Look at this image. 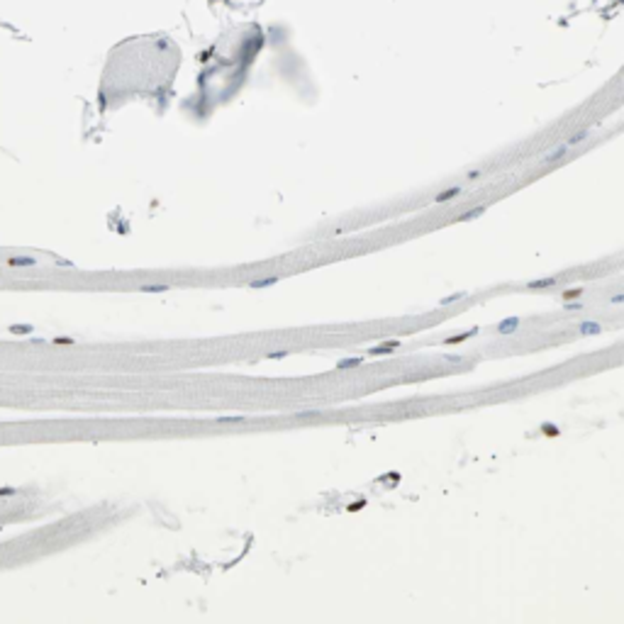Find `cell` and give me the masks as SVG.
Returning a JSON list of instances; mask_svg holds the SVG:
<instances>
[{"mask_svg": "<svg viewBox=\"0 0 624 624\" xmlns=\"http://www.w3.org/2000/svg\"><path fill=\"white\" fill-rule=\"evenodd\" d=\"M397 346H400V341L390 339V341H385V344H378V346H371V349H368V354H371V356H390V354L395 351Z\"/></svg>", "mask_w": 624, "mask_h": 624, "instance_id": "obj_3", "label": "cell"}, {"mask_svg": "<svg viewBox=\"0 0 624 624\" xmlns=\"http://www.w3.org/2000/svg\"><path fill=\"white\" fill-rule=\"evenodd\" d=\"M480 176H483V171H480V169H471L468 173H466V178H468V181H478Z\"/></svg>", "mask_w": 624, "mask_h": 624, "instance_id": "obj_22", "label": "cell"}, {"mask_svg": "<svg viewBox=\"0 0 624 624\" xmlns=\"http://www.w3.org/2000/svg\"><path fill=\"white\" fill-rule=\"evenodd\" d=\"M35 264H37V259H30V256H22V259L13 256L10 259V266H35Z\"/></svg>", "mask_w": 624, "mask_h": 624, "instance_id": "obj_14", "label": "cell"}, {"mask_svg": "<svg viewBox=\"0 0 624 624\" xmlns=\"http://www.w3.org/2000/svg\"><path fill=\"white\" fill-rule=\"evenodd\" d=\"M288 356V351H271V354H266V359L268 361H281Z\"/></svg>", "mask_w": 624, "mask_h": 624, "instance_id": "obj_20", "label": "cell"}, {"mask_svg": "<svg viewBox=\"0 0 624 624\" xmlns=\"http://www.w3.org/2000/svg\"><path fill=\"white\" fill-rule=\"evenodd\" d=\"M541 434H544V436H558V434H561V429H558V424L544 422V424H541Z\"/></svg>", "mask_w": 624, "mask_h": 624, "instance_id": "obj_12", "label": "cell"}, {"mask_svg": "<svg viewBox=\"0 0 624 624\" xmlns=\"http://www.w3.org/2000/svg\"><path fill=\"white\" fill-rule=\"evenodd\" d=\"M315 415H320L317 410H307V412H298V417H315Z\"/></svg>", "mask_w": 624, "mask_h": 624, "instance_id": "obj_25", "label": "cell"}, {"mask_svg": "<svg viewBox=\"0 0 624 624\" xmlns=\"http://www.w3.org/2000/svg\"><path fill=\"white\" fill-rule=\"evenodd\" d=\"M169 290V285H142V293H164Z\"/></svg>", "mask_w": 624, "mask_h": 624, "instance_id": "obj_17", "label": "cell"}, {"mask_svg": "<svg viewBox=\"0 0 624 624\" xmlns=\"http://www.w3.org/2000/svg\"><path fill=\"white\" fill-rule=\"evenodd\" d=\"M0 495H15V488H0Z\"/></svg>", "mask_w": 624, "mask_h": 624, "instance_id": "obj_26", "label": "cell"}, {"mask_svg": "<svg viewBox=\"0 0 624 624\" xmlns=\"http://www.w3.org/2000/svg\"><path fill=\"white\" fill-rule=\"evenodd\" d=\"M458 195H461V186H454V188L441 190V193L434 198V203H449V200H454V198H458Z\"/></svg>", "mask_w": 624, "mask_h": 624, "instance_id": "obj_8", "label": "cell"}, {"mask_svg": "<svg viewBox=\"0 0 624 624\" xmlns=\"http://www.w3.org/2000/svg\"><path fill=\"white\" fill-rule=\"evenodd\" d=\"M466 298H468V293H463V290H461V293H454V295H446V298H441V300H439V305H451V303H456V300H466Z\"/></svg>", "mask_w": 624, "mask_h": 624, "instance_id": "obj_13", "label": "cell"}, {"mask_svg": "<svg viewBox=\"0 0 624 624\" xmlns=\"http://www.w3.org/2000/svg\"><path fill=\"white\" fill-rule=\"evenodd\" d=\"M587 137H590V132H587V130H585V132H578V134H573V137H568V142H566V144H568V147H575V144L585 142Z\"/></svg>", "mask_w": 624, "mask_h": 624, "instance_id": "obj_16", "label": "cell"}, {"mask_svg": "<svg viewBox=\"0 0 624 624\" xmlns=\"http://www.w3.org/2000/svg\"><path fill=\"white\" fill-rule=\"evenodd\" d=\"M10 332L13 334H30V332H35V327L32 324H10Z\"/></svg>", "mask_w": 624, "mask_h": 624, "instance_id": "obj_15", "label": "cell"}, {"mask_svg": "<svg viewBox=\"0 0 624 624\" xmlns=\"http://www.w3.org/2000/svg\"><path fill=\"white\" fill-rule=\"evenodd\" d=\"M519 324H522V320L512 315V317H505V320L497 322V327H495V329H497V334H502V337H510V334H514V332L519 329Z\"/></svg>", "mask_w": 624, "mask_h": 624, "instance_id": "obj_1", "label": "cell"}, {"mask_svg": "<svg viewBox=\"0 0 624 624\" xmlns=\"http://www.w3.org/2000/svg\"><path fill=\"white\" fill-rule=\"evenodd\" d=\"M363 359L361 356H349V359H339L337 361V371H351V368H359Z\"/></svg>", "mask_w": 624, "mask_h": 624, "instance_id": "obj_6", "label": "cell"}, {"mask_svg": "<svg viewBox=\"0 0 624 624\" xmlns=\"http://www.w3.org/2000/svg\"><path fill=\"white\" fill-rule=\"evenodd\" d=\"M217 422H222V424H239V422H244V417H217Z\"/></svg>", "mask_w": 624, "mask_h": 624, "instance_id": "obj_18", "label": "cell"}, {"mask_svg": "<svg viewBox=\"0 0 624 624\" xmlns=\"http://www.w3.org/2000/svg\"><path fill=\"white\" fill-rule=\"evenodd\" d=\"M278 283V278L276 276H268V278H256V281H251L249 288H254V290H259V288H271V285Z\"/></svg>", "mask_w": 624, "mask_h": 624, "instance_id": "obj_10", "label": "cell"}, {"mask_svg": "<svg viewBox=\"0 0 624 624\" xmlns=\"http://www.w3.org/2000/svg\"><path fill=\"white\" fill-rule=\"evenodd\" d=\"M583 337H597V334H602V324L595 320H583L578 322V327H575Z\"/></svg>", "mask_w": 624, "mask_h": 624, "instance_id": "obj_2", "label": "cell"}, {"mask_svg": "<svg viewBox=\"0 0 624 624\" xmlns=\"http://www.w3.org/2000/svg\"><path fill=\"white\" fill-rule=\"evenodd\" d=\"M441 359L446 361V363H461V361H463V356H456V354H444Z\"/></svg>", "mask_w": 624, "mask_h": 624, "instance_id": "obj_21", "label": "cell"}, {"mask_svg": "<svg viewBox=\"0 0 624 624\" xmlns=\"http://www.w3.org/2000/svg\"><path fill=\"white\" fill-rule=\"evenodd\" d=\"M563 310H568V312H573V310H583V305H580V300H568V303H563Z\"/></svg>", "mask_w": 624, "mask_h": 624, "instance_id": "obj_19", "label": "cell"}, {"mask_svg": "<svg viewBox=\"0 0 624 624\" xmlns=\"http://www.w3.org/2000/svg\"><path fill=\"white\" fill-rule=\"evenodd\" d=\"M485 205H478V208L468 210V212H463V215H458V222H471V220H478L480 215H485Z\"/></svg>", "mask_w": 624, "mask_h": 624, "instance_id": "obj_9", "label": "cell"}, {"mask_svg": "<svg viewBox=\"0 0 624 624\" xmlns=\"http://www.w3.org/2000/svg\"><path fill=\"white\" fill-rule=\"evenodd\" d=\"M580 295H583V288H566L563 293H561V300L568 303V300H580Z\"/></svg>", "mask_w": 624, "mask_h": 624, "instance_id": "obj_11", "label": "cell"}, {"mask_svg": "<svg viewBox=\"0 0 624 624\" xmlns=\"http://www.w3.org/2000/svg\"><path fill=\"white\" fill-rule=\"evenodd\" d=\"M609 303H612V305H624V293H619V295H612V298H609Z\"/></svg>", "mask_w": 624, "mask_h": 624, "instance_id": "obj_23", "label": "cell"}, {"mask_svg": "<svg viewBox=\"0 0 624 624\" xmlns=\"http://www.w3.org/2000/svg\"><path fill=\"white\" fill-rule=\"evenodd\" d=\"M361 507H366V500H361V502H354V505H349V510H361Z\"/></svg>", "mask_w": 624, "mask_h": 624, "instance_id": "obj_24", "label": "cell"}, {"mask_svg": "<svg viewBox=\"0 0 624 624\" xmlns=\"http://www.w3.org/2000/svg\"><path fill=\"white\" fill-rule=\"evenodd\" d=\"M556 276H548V278H539V281H529L527 283V290H544V288H551V285H556Z\"/></svg>", "mask_w": 624, "mask_h": 624, "instance_id": "obj_7", "label": "cell"}, {"mask_svg": "<svg viewBox=\"0 0 624 624\" xmlns=\"http://www.w3.org/2000/svg\"><path fill=\"white\" fill-rule=\"evenodd\" d=\"M478 332H480V329H478V327H473V329H468V332H463V334H451V337H446V339H444V344H446V346H454V344H463L466 339H471V337H475Z\"/></svg>", "mask_w": 624, "mask_h": 624, "instance_id": "obj_4", "label": "cell"}, {"mask_svg": "<svg viewBox=\"0 0 624 624\" xmlns=\"http://www.w3.org/2000/svg\"><path fill=\"white\" fill-rule=\"evenodd\" d=\"M568 152V144H561V147H556V149H551L546 156H541V164H553V161H561Z\"/></svg>", "mask_w": 624, "mask_h": 624, "instance_id": "obj_5", "label": "cell"}]
</instances>
